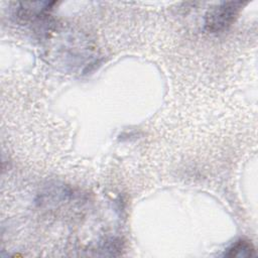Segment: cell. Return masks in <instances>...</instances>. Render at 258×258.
<instances>
[{"label":"cell","instance_id":"1","mask_svg":"<svg viewBox=\"0 0 258 258\" xmlns=\"http://www.w3.org/2000/svg\"><path fill=\"white\" fill-rule=\"evenodd\" d=\"M49 36V35H46ZM57 40L56 45H53L50 48L49 56L51 58H56V62L59 61V64L62 67H80L86 62L92 61V46L87 39L77 37V35L71 32L67 34L59 33L58 35L50 36Z\"/></svg>","mask_w":258,"mask_h":258},{"label":"cell","instance_id":"2","mask_svg":"<svg viewBox=\"0 0 258 258\" xmlns=\"http://www.w3.org/2000/svg\"><path fill=\"white\" fill-rule=\"evenodd\" d=\"M245 2H221L210 8L205 15L204 28L210 33H218L228 29L237 19Z\"/></svg>","mask_w":258,"mask_h":258},{"label":"cell","instance_id":"3","mask_svg":"<svg viewBox=\"0 0 258 258\" xmlns=\"http://www.w3.org/2000/svg\"><path fill=\"white\" fill-rule=\"evenodd\" d=\"M255 255V248L251 242L245 239H239L225 249V257H251Z\"/></svg>","mask_w":258,"mask_h":258}]
</instances>
